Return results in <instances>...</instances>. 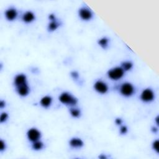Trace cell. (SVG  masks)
<instances>
[{
    "instance_id": "ba28073f",
    "label": "cell",
    "mask_w": 159,
    "mask_h": 159,
    "mask_svg": "<svg viewBox=\"0 0 159 159\" xmlns=\"http://www.w3.org/2000/svg\"><path fill=\"white\" fill-rule=\"evenodd\" d=\"M14 83L16 86H19L26 83V76L23 74H20L16 76L14 80Z\"/></svg>"
},
{
    "instance_id": "8992f818",
    "label": "cell",
    "mask_w": 159,
    "mask_h": 159,
    "mask_svg": "<svg viewBox=\"0 0 159 159\" xmlns=\"http://www.w3.org/2000/svg\"><path fill=\"white\" fill-rule=\"evenodd\" d=\"M94 88L95 90L98 93L101 94H104L108 91V88L105 83L101 82V81H98L95 83L94 85Z\"/></svg>"
},
{
    "instance_id": "9a60e30c",
    "label": "cell",
    "mask_w": 159,
    "mask_h": 159,
    "mask_svg": "<svg viewBox=\"0 0 159 159\" xmlns=\"http://www.w3.org/2000/svg\"><path fill=\"white\" fill-rule=\"evenodd\" d=\"M98 44L99 45L103 47V48L106 49L108 46V39L106 37H103V38L101 39L100 40H99L98 41Z\"/></svg>"
},
{
    "instance_id": "30bf717a",
    "label": "cell",
    "mask_w": 159,
    "mask_h": 159,
    "mask_svg": "<svg viewBox=\"0 0 159 159\" xmlns=\"http://www.w3.org/2000/svg\"><path fill=\"white\" fill-rule=\"evenodd\" d=\"M5 15H6V18L8 20L13 21L17 17L18 13L16 9H13V8H11V9L6 11Z\"/></svg>"
},
{
    "instance_id": "7a4b0ae2",
    "label": "cell",
    "mask_w": 159,
    "mask_h": 159,
    "mask_svg": "<svg viewBox=\"0 0 159 159\" xmlns=\"http://www.w3.org/2000/svg\"><path fill=\"white\" fill-rule=\"evenodd\" d=\"M124 70L121 67H116L108 72V76L113 80H118L123 76Z\"/></svg>"
},
{
    "instance_id": "484cf974",
    "label": "cell",
    "mask_w": 159,
    "mask_h": 159,
    "mask_svg": "<svg viewBox=\"0 0 159 159\" xmlns=\"http://www.w3.org/2000/svg\"><path fill=\"white\" fill-rule=\"evenodd\" d=\"M49 18H50V19H51V20L52 21H55V16H54V14H51V15H50Z\"/></svg>"
},
{
    "instance_id": "83f0119b",
    "label": "cell",
    "mask_w": 159,
    "mask_h": 159,
    "mask_svg": "<svg viewBox=\"0 0 159 159\" xmlns=\"http://www.w3.org/2000/svg\"><path fill=\"white\" fill-rule=\"evenodd\" d=\"M100 158H106V157L105 156L103 155V156H100Z\"/></svg>"
},
{
    "instance_id": "44dd1931",
    "label": "cell",
    "mask_w": 159,
    "mask_h": 159,
    "mask_svg": "<svg viewBox=\"0 0 159 159\" xmlns=\"http://www.w3.org/2000/svg\"><path fill=\"white\" fill-rule=\"evenodd\" d=\"M127 131H128V128L125 126H122L121 128V129H120V132H121L122 134H125L127 132Z\"/></svg>"
},
{
    "instance_id": "7c38bea8",
    "label": "cell",
    "mask_w": 159,
    "mask_h": 159,
    "mask_svg": "<svg viewBox=\"0 0 159 159\" xmlns=\"http://www.w3.org/2000/svg\"><path fill=\"white\" fill-rule=\"evenodd\" d=\"M35 19V16L34 14L30 11H27L26 13H24V14L23 15V20L25 23H31L32 21L34 20Z\"/></svg>"
},
{
    "instance_id": "52a82bcc",
    "label": "cell",
    "mask_w": 159,
    "mask_h": 159,
    "mask_svg": "<svg viewBox=\"0 0 159 159\" xmlns=\"http://www.w3.org/2000/svg\"><path fill=\"white\" fill-rule=\"evenodd\" d=\"M79 15L80 18H82L83 20L88 21L90 20L92 18V13L89 9H86V8H83L82 9H80L79 11Z\"/></svg>"
},
{
    "instance_id": "277c9868",
    "label": "cell",
    "mask_w": 159,
    "mask_h": 159,
    "mask_svg": "<svg viewBox=\"0 0 159 159\" xmlns=\"http://www.w3.org/2000/svg\"><path fill=\"white\" fill-rule=\"evenodd\" d=\"M140 98L144 102H150L154 98V93L150 89H146L142 91Z\"/></svg>"
},
{
    "instance_id": "603a6c76",
    "label": "cell",
    "mask_w": 159,
    "mask_h": 159,
    "mask_svg": "<svg viewBox=\"0 0 159 159\" xmlns=\"http://www.w3.org/2000/svg\"><path fill=\"white\" fill-rule=\"evenodd\" d=\"M71 75H72V76H73L75 79L78 78V73L76 72H72V73H71Z\"/></svg>"
},
{
    "instance_id": "5b68a950",
    "label": "cell",
    "mask_w": 159,
    "mask_h": 159,
    "mask_svg": "<svg viewBox=\"0 0 159 159\" xmlns=\"http://www.w3.org/2000/svg\"><path fill=\"white\" fill-rule=\"evenodd\" d=\"M27 137L29 140L32 142L37 141L40 138V132L37 129H30L27 132Z\"/></svg>"
},
{
    "instance_id": "4fadbf2b",
    "label": "cell",
    "mask_w": 159,
    "mask_h": 159,
    "mask_svg": "<svg viewBox=\"0 0 159 159\" xmlns=\"http://www.w3.org/2000/svg\"><path fill=\"white\" fill-rule=\"evenodd\" d=\"M52 103V98L48 96H46L41 99L40 104L44 108H48Z\"/></svg>"
},
{
    "instance_id": "6da1fadb",
    "label": "cell",
    "mask_w": 159,
    "mask_h": 159,
    "mask_svg": "<svg viewBox=\"0 0 159 159\" xmlns=\"http://www.w3.org/2000/svg\"><path fill=\"white\" fill-rule=\"evenodd\" d=\"M59 100L63 104L68 105H75L77 103V100L68 93H62L59 97Z\"/></svg>"
},
{
    "instance_id": "e0dca14e",
    "label": "cell",
    "mask_w": 159,
    "mask_h": 159,
    "mask_svg": "<svg viewBox=\"0 0 159 159\" xmlns=\"http://www.w3.org/2000/svg\"><path fill=\"white\" fill-rule=\"evenodd\" d=\"M132 67V63L130 62H125L122 63V68L124 70H129Z\"/></svg>"
},
{
    "instance_id": "d6986e66",
    "label": "cell",
    "mask_w": 159,
    "mask_h": 159,
    "mask_svg": "<svg viewBox=\"0 0 159 159\" xmlns=\"http://www.w3.org/2000/svg\"><path fill=\"white\" fill-rule=\"evenodd\" d=\"M8 114L6 113H2L1 115V118H0V122L2 123V122H4L5 121H6V119H8Z\"/></svg>"
},
{
    "instance_id": "2e32d148",
    "label": "cell",
    "mask_w": 159,
    "mask_h": 159,
    "mask_svg": "<svg viewBox=\"0 0 159 159\" xmlns=\"http://www.w3.org/2000/svg\"><path fill=\"white\" fill-rule=\"evenodd\" d=\"M43 146H44V144H43L42 142L37 140V141L34 142V144H33V148L34 150H40V149L43 147Z\"/></svg>"
},
{
    "instance_id": "d4e9b609",
    "label": "cell",
    "mask_w": 159,
    "mask_h": 159,
    "mask_svg": "<svg viewBox=\"0 0 159 159\" xmlns=\"http://www.w3.org/2000/svg\"><path fill=\"white\" fill-rule=\"evenodd\" d=\"M5 106V102H4L3 101H1L0 102V108H3Z\"/></svg>"
},
{
    "instance_id": "4316f807",
    "label": "cell",
    "mask_w": 159,
    "mask_h": 159,
    "mask_svg": "<svg viewBox=\"0 0 159 159\" xmlns=\"http://www.w3.org/2000/svg\"><path fill=\"white\" fill-rule=\"evenodd\" d=\"M152 129H153L152 131H153V132H157V129H156L155 128H152Z\"/></svg>"
},
{
    "instance_id": "9c48e42d",
    "label": "cell",
    "mask_w": 159,
    "mask_h": 159,
    "mask_svg": "<svg viewBox=\"0 0 159 159\" xmlns=\"http://www.w3.org/2000/svg\"><path fill=\"white\" fill-rule=\"evenodd\" d=\"M18 92L19 94L22 97H25V96L27 95L29 92V86L27 85V84L23 85L21 86H18Z\"/></svg>"
},
{
    "instance_id": "ac0fdd59",
    "label": "cell",
    "mask_w": 159,
    "mask_h": 159,
    "mask_svg": "<svg viewBox=\"0 0 159 159\" xmlns=\"http://www.w3.org/2000/svg\"><path fill=\"white\" fill-rule=\"evenodd\" d=\"M70 113L74 118H78L80 115V111L78 109L72 108L70 109Z\"/></svg>"
},
{
    "instance_id": "8fae6325",
    "label": "cell",
    "mask_w": 159,
    "mask_h": 159,
    "mask_svg": "<svg viewBox=\"0 0 159 159\" xmlns=\"http://www.w3.org/2000/svg\"><path fill=\"white\" fill-rule=\"evenodd\" d=\"M70 144L72 147L80 148L83 146V142L78 138H73L70 141Z\"/></svg>"
},
{
    "instance_id": "7402d4cb",
    "label": "cell",
    "mask_w": 159,
    "mask_h": 159,
    "mask_svg": "<svg viewBox=\"0 0 159 159\" xmlns=\"http://www.w3.org/2000/svg\"><path fill=\"white\" fill-rule=\"evenodd\" d=\"M5 147H6V146H5V142L1 140L0 141V150H1V151H3L4 149H5Z\"/></svg>"
},
{
    "instance_id": "cb8c5ba5",
    "label": "cell",
    "mask_w": 159,
    "mask_h": 159,
    "mask_svg": "<svg viewBox=\"0 0 159 159\" xmlns=\"http://www.w3.org/2000/svg\"><path fill=\"white\" fill-rule=\"evenodd\" d=\"M115 122L117 125H120L122 123V120H121V119H119V118H118V119H116Z\"/></svg>"
},
{
    "instance_id": "3957f363",
    "label": "cell",
    "mask_w": 159,
    "mask_h": 159,
    "mask_svg": "<svg viewBox=\"0 0 159 159\" xmlns=\"http://www.w3.org/2000/svg\"><path fill=\"white\" fill-rule=\"evenodd\" d=\"M134 88L133 86L129 83H125L122 84L121 87V93L125 97H130L133 94Z\"/></svg>"
},
{
    "instance_id": "ffe728a7",
    "label": "cell",
    "mask_w": 159,
    "mask_h": 159,
    "mask_svg": "<svg viewBox=\"0 0 159 159\" xmlns=\"http://www.w3.org/2000/svg\"><path fill=\"white\" fill-rule=\"evenodd\" d=\"M153 148L155 150L157 151V152H158V140H155L153 143Z\"/></svg>"
},
{
    "instance_id": "5bb4252c",
    "label": "cell",
    "mask_w": 159,
    "mask_h": 159,
    "mask_svg": "<svg viewBox=\"0 0 159 159\" xmlns=\"http://www.w3.org/2000/svg\"><path fill=\"white\" fill-rule=\"evenodd\" d=\"M58 26H59V24L57 22L55 21H53L49 25V30H51V31H54V30H56L58 28Z\"/></svg>"
}]
</instances>
